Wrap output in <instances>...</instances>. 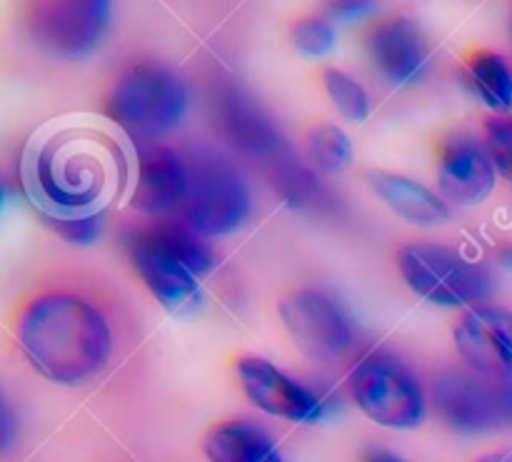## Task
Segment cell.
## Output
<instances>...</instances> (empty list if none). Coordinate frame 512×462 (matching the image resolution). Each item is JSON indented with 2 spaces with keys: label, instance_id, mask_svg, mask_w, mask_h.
Wrapping results in <instances>:
<instances>
[{
  "label": "cell",
  "instance_id": "cell-1",
  "mask_svg": "<svg viewBox=\"0 0 512 462\" xmlns=\"http://www.w3.org/2000/svg\"><path fill=\"white\" fill-rule=\"evenodd\" d=\"M20 168L25 193L45 218H90L125 190L133 153L115 123L75 115L43 125Z\"/></svg>",
  "mask_w": 512,
  "mask_h": 462
},
{
  "label": "cell",
  "instance_id": "cell-2",
  "mask_svg": "<svg viewBox=\"0 0 512 462\" xmlns=\"http://www.w3.org/2000/svg\"><path fill=\"white\" fill-rule=\"evenodd\" d=\"M18 345L43 378L75 385L103 370L113 338L105 318L88 300L48 293L20 315Z\"/></svg>",
  "mask_w": 512,
  "mask_h": 462
},
{
  "label": "cell",
  "instance_id": "cell-3",
  "mask_svg": "<svg viewBox=\"0 0 512 462\" xmlns=\"http://www.w3.org/2000/svg\"><path fill=\"white\" fill-rule=\"evenodd\" d=\"M188 108L185 85L173 70L155 63H138L113 85L108 113L115 125L140 138L170 133Z\"/></svg>",
  "mask_w": 512,
  "mask_h": 462
},
{
  "label": "cell",
  "instance_id": "cell-4",
  "mask_svg": "<svg viewBox=\"0 0 512 462\" xmlns=\"http://www.w3.org/2000/svg\"><path fill=\"white\" fill-rule=\"evenodd\" d=\"M188 165V193L183 200L185 223L195 233L225 235L238 230L250 213V195L233 165L213 150H195Z\"/></svg>",
  "mask_w": 512,
  "mask_h": 462
},
{
  "label": "cell",
  "instance_id": "cell-5",
  "mask_svg": "<svg viewBox=\"0 0 512 462\" xmlns=\"http://www.w3.org/2000/svg\"><path fill=\"white\" fill-rule=\"evenodd\" d=\"M400 273L415 295L443 308L480 303L490 293L485 265L445 245H408L400 253Z\"/></svg>",
  "mask_w": 512,
  "mask_h": 462
},
{
  "label": "cell",
  "instance_id": "cell-6",
  "mask_svg": "<svg viewBox=\"0 0 512 462\" xmlns=\"http://www.w3.org/2000/svg\"><path fill=\"white\" fill-rule=\"evenodd\" d=\"M355 403L373 423L393 430H413L423 423L425 400L415 375L385 353H373L350 375Z\"/></svg>",
  "mask_w": 512,
  "mask_h": 462
},
{
  "label": "cell",
  "instance_id": "cell-7",
  "mask_svg": "<svg viewBox=\"0 0 512 462\" xmlns=\"http://www.w3.org/2000/svg\"><path fill=\"white\" fill-rule=\"evenodd\" d=\"M285 330L303 355L333 363L353 348V328L343 310L318 290H298L280 303Z\"/></svg>",
  "mask_w": 512,
  "mask_h": 462
},
{
  "label": "cell",
  "instance_id": "cell-8",
  "mask_svg": "<svg viewBox=\"0 0 512 462\" xmlns=\"http://www.w3.org/2000/svg\"><path fill=\"white\" fill-rule=\"evenodd\" d=\"M110 3H40L30 10L28 28L40 48L55 55H83L103 40Z\"/></svg>",
  "mask_w": 512,
  "mask_h": 462
},
{
  "label": "cell",
  "instance_id": "cell-9",
  "mask_svg": "<svg viewBox=\"0 0 512 462\" xmlns=\"http://www.w3.org/2000/svg\"><path fill=\"white\" fill-rule=\"evenodd\" d=\"M128 253L138 275L168 313L183 318L200 308L203 293L198 278L160 243L153 228H143L130 235Z\"/></svg>",
  "mask_w": 512,
  "mask_h": 462
},
{
  "label": "cell",
  "instance_id": "cell-10",
  "mask_svg": "<svg viewBox=\"0 0 512 462\" xmlns=\"http://www.w3.org/2000/svg\"><path fill=\"white\" fill-rule=\"evenodd\" d=\"M455 348L480 375L512 380V313L495 305L468 310L455 325Z\"/></svg>",
  "mask_w": 512,
  "mask_h": 462
},
{
  "label": "cell",
  "instance_id": "cell-11",
  "mask_svg": "<svg viewBox=\"0 0 512 462\" xmlns=\"http://www.w3.org/2000/svg\"><path fill=\"white\" fill-rule=\"evenodd\" d=\"M240 383L250 403L263 413L285 418L290 423H318L325 415L323 400L293 378L260 358H245L238 363Z\"/></svg>",
  "mask_w": 512,
  "mask_h": 462
},
{
  "label": "cell",
  "instance_id": "cell-12",
  "mask_svg": "<svg viewBox=\"0 0 512 462\" xmlns=\"http://www.w3.org/2000/svg\"><path fill=\"white\" fill-rule=\"evenodd\" d=\"M138 180H135L133 205L143 213L163 215L180 208L188 193V165L175 150L158 143L140 145Z\"/></svg>",
  "mask_w": 512,
  "mask_h": 462
},
{
  "label": "cell",
  "instance_id": "cell-13",
  "mask_svg": "<svg viewBox=\"0 0 512 462\" xmlns=\"http://www.w3.org/2000/svg\"><path fill=\"white\" fill-rule=\"evenodd\" d=\"M368 53L375 70L393 85H415L428 70V45L408 18L380 23L370 33Z\"/></svg>",
  "mask_w": 512,
  "mask_h": 462
},
{
  "label": "cell",
  "instance_id": "cell-14",
  "mask_svg": "<svg viewBox=\"0 0 512 462\" xmlns=\"http://www.w3.org/2000/svg\"><path fill=\"white\" fill-rule=\"evenodd\" d=\"M438 180L453 203H483L495 188V165L488 150L480 148L473 138L458 135L440 148Z\"/></svg>",
  "mask_w": 512,
  "mask_h": 462
},
{
  "label": "cell",
  "instance_id": "cell-15",
  "mask_svg": "<svg viewBox=\"0 0 512 462\" xmlns=\"http://www.w3.org/2000/svg\"><path fill=\"white\" fill-rule=\"evenodd\" d=\"M438 403L455 428L480 430L500 418L505 400L485 383L453 375L438 383Z\"/></svg>",
  "mask_w": 512,
  "mask_h": 462
},
{
  "label": "cell",
  "instance_id": "cell-16",
  "mask_svg": "<svg viewBox=\"0 0 512 462\" xmlns=\"http://www.w3.org/2000/svg\"><path fill=\"white\" fill-rule=\"evenodd\" d=\"M370 185L388 203V208L403 220H408V223L428 228V225H438L448 220V205L433 190L405 178V175L375 170V173H370Z\"/></svg>",
  "mask_w": 512,
  "mask_h": 462
},
{
  "label": "cell",
  "instance_id": "cell-17",
  "mask_svg": "<svg viewBox=\"0 0 512 462\" xmlns=\"http://www.w3.org/2000/svg\"><path fill=\"white\" fill-rule=\"evenodd\" d=\"M210 462H285L268 433L253 423H225L205 440Z\"/></svg>",
  "mask_w": 512,
  "mask_h": 462
},
{
  "label": "cell",
  "instance_id": "cell-18",
  "mask_svg": "<svg viewBox=\"0 0 512 462\" xmlns=\"http://www.w3.org/2000/svg\"><path fill=\"white\" fill-rule=\"evenodd\" d=\"M220 110H223V128L228 130V135L240 145V148L258 155V158L283 160V138H280V133L273 125L265 123L263 115H260L253 105L245 103L238 95H233V98L225 100V103L220 105Z\"/></svg>",
  "mask_w": 512,
  "mask_h": 462
},
{
  "label": "cell",
  "instance_id": "cell-19",
  "mask_svg": "<svg viewBox=\"0 0 512 462\" xmlns=\"http://www.w3.org/2000/svg\"><path fill=\"white\" fill-rule=\"evenodd\" d=\"M470 75L480 98L498 113L512 108V73L500 55L478 53L470 60Z\"/></svg>",
  "mask_w": 512,
  "mask_h": 462
},
{
  "label": "cell",
  "instance_id": "cell-20",
  "mask_svg": "<svg viewBox=\"0 0 512 462\" xmlns=\"http://www.w3.org/2000/svg\"><path fill=\"white\" fill-rule=\"evenodd\" d=\"M153 233L158 235L160 243L195 275L208 273L213 268V253L208 250V245H203V240L195 235V230L190 225H180V223H155L150 225Z\"/></svg>",
  "mask_w": 512,
  "mask_h": 462
},
{
  "label": "cell",
  "instance_id": "cell-21",
  "mask_svg": "<svg viewBox=\"0 0 512 462\" xmlns=\"http://www.w3.org/2000/svg\"><path fill=\"white\" fill-rule=\"evenodd\" d=\"M308 150L323 173H340L353 163V143L335 125H315L308 135Z\"/></svg>",
  "mask_w": 512,
  "mask_h": 462
},
{
  "label": "cell",
  "instance_id": "cell-22",
  "mask_svg": "<svg viewBox=\"0 0 512 462\" xmlns=\"http://www.w3.org/2000/svg\"><path fill=\"white\" fill-rule=\"evenodd\" d=\"M323 83L328 95L333 98L335 108H338L345 118L355 120V123L368 118L370 98L358 80H353L348 73H343V70L328 68L323 73Z\"/></svg>",
  "mask_w": 512,
  "mask_h": 462
},
{
  "label": "cell",
  "instance_id": "cell-23",
  "mask_svg": "<svg viewBox=\"0 0 512 462\" xmlns=\"http://www.w3.org/2000/svg\"><path fill=\"white\" fill-rule=\"evenodd\" d=\"M293 43L300 53L320 58V55L333 53L338 35H335L333 25L325 23V20L305 18L293 28Z\"/></svg>",
  "mask_w": 512,
  "mask_h": 462
},
{
  "label": "cell",
  "instance_id": "cell-24",
  "mask_svg": "<svg viewBox=\"0 0 512 462\" xmlns=\"http://www.w3.org/2000/svg\"><path fill=\"white\" fill-rule=\"evenodd\" d=\"M485 143L495 168L512 180V118H490L485 123Z\"/></svg>",
  "mask_w": 512,
  "mask_h": 462
},
{
  "label": "cell",
  "instance_id": "cell-25",
  "mask_svg": "<svg viewBox=\"0 0 512 462\" xmlns=\"http://www.w3.org/2000/svg\"><path fill=\"white\" fill-rule=\"evenodd\" d=\"M50 228L73 245H90L100 235V215L90 218H45Z\"/></svg>",
  "mask_w": 512,
  "mask_h": 462
},
{
  "label": "cell",
  "instance_id": "cell-26",
  "mask_svg": "<svg viewBox=\"0 0 512 462\" xmlns=\"http://www.w3.org/2000/svg\"><path fill=\"white\" fill-rule=\"evenodd\" d=\"M375 3H333V10L338 15H363L373 10Z\"/></svg>",
  "mask_w": 512,
  "mask_h": 462
},
{
  "label": "cell",
  "instance_id": "cell-27",
  "mask_svg": "<svg viewBox=\"0 0 512 462\" xmlns=\"http://www.w3.org/2000/svg\"><path fill=\"white\" fill-rule=\"evenodd\" d=\"M365 462H405V460H400L398 455L388 453V450H370V453L365 455Z\"/></svg>",
  "mask_w": 512,
  "mask_h": 462
},
{
  "label": "cell",
  "instance_id": "cell-28",
  "mask_svg": "<svg viewBox=\"0 0 512 462\" xmlns=\"http://www.w3.org/2000/svg\"><path fill=\"white\" fill-rule=\"evenodd\" d=\"M480 462H512V453H498V455H488Z\"/></svg>",
  "mask_w": 512,
  "mask_h": 462
}]
</instances>
